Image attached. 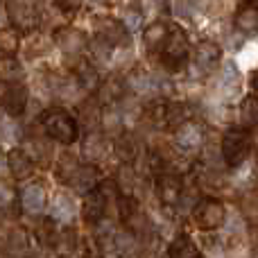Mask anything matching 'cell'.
<instances>
[{
  "label": "cell",
  "instance_id": "cell-1",
  "mask_svg": "<svg viewBox=\"0 0 258 258\" xmlns=\"http://www.w3.org/2000/svg\"><path fill=\"white\" fill-rule=\"evenodd\" d=\"M41 125H43L45 134H48L50 138H54V141H59V143H66V145L75 143L77 136H80L77 120L66 109L52 107V109H48V111H43L41 113Z\"/></svg>",
  "mask_w": 258,
  "mask_h": 258
},
{
  "label": "cell",
  "instance_id": "cell-2",
  "mask_svg": "<svg viewBox=\"0 0 258 258\" xmlns=\"http://www.w3.org/2000/svg\"><path fill=\"white\" fill-rule=\"evenodd\" d=\"M159 57H161V63L172 73H179L188 63V59H190V43H188V36L181 27L177 25L170 27V34L165 39L163 48H161Z\"/></svg>",
  "mask_w": 258,
  "mask_h": 258
},
{
  "label": "cell",
  "instance_id": "cell-3",
  "mask_svg": "<svg viewBox=\"0 0 258 258\" xmlns=\"http://www.w3.org/2000/svg\"><path fill=\"white\" fill-rule=\"evenodd\" d=\"M249 136L242 129H231L222 138V156L229 168H238L249 156Z\"/></svg>",
  "mask_w": 258,
  "mask_h": 258
},
{
  "label": "cell",
  "instance_id": "cell-4",
  "mask_svg": "<svg viewBox=\"0 0 258 258\" xmlns=\"http://www.w3.org/2000/svg\"><path fill=\"white\" fill-rule=\"evenodd\" d=\"M192 218H195V224L202 229V231H213L227 218V211H224V204L215 197H204L200 200V204L192 211Z\"/></svg>",
  "mask_w": 258,
  "mask_h": 258
},
{
  "label": "cell",
  "instance_id": "cell-5",
  "mask_svg": "<svg viewBox=\"0 0 258 258\" xmlns=\"http://www.w3.org/2000/svg\"><path fill=\"white\" fill-rule=\"evenodd\" d=\"M7 16L12 21L14 30L30 32L36 27V9L32 0H9L7 3Z\"/></svg>",
  "mask_w": 258,
  "mask_h": 258
},
{
  "label": "cell",
  "instance_id": "cell-6",
  "mask_svg": "<svg viewBox=\"0 0 258 258\" xmlns=\"http://www.w3.org/2000/svg\"><path fill=\"white\" fill-rule=\"evenodd\" d=\"M104 211H107V190L102 186H98L91 192H86L84 202H82V218H84V222L98 224L104 218Z\"/></svg>",
  "mask_w": 258,
  "mask_h": 258
},
{
  "label": "cell",
  "instance_id": "cell-7",
  "mask_svg": "<svg viewBox=\"0 0 258 258\" xmlns=\"http://www.w3.org/2000/svg\"><path fill=\"white\" fill-rule=\"evenodd\" d=\"M118 209H120L122 224H125L132 233H138L141 229L147 227L145 215H143V211H141V204H138V200L134 195H122L120 200H118Z\"/></svg>",
  "mask_w": 258,
  "mask_h": 258
},
{
  "label": "cell",
  "instance_id": "cell-8",
  "mask_svg": "<svg viewBox=\"0 0 258 258\" xmlns=\"http://www.w3.org/2000/svg\"><path fill=\"white\" fill-rule=\"evenodd\" d=\"M156 192H159V200L163 202L165 206H172L179 202L181 197V177L174 172H163L156 174Z\"/></svg>",
  "mask_w": 258,
  "mask_h": 258
},
{
  "label": "cell",
  "instance_id": "cell-9",
  "mask_svg": "<svg viewBox=\"0 0 258 258\" xmlns=\"http://www.w3.org/2000/svg\"><path fill=\"white\" fill-rule=\"evenodd\" d=\"M98 179H100L98 168L89 163V165H84V168L73 170V174L68 177V186H71L75 192L86 195V192H91L93 188H98Z\"/></svg>",
  "mask_w": 258,
  "mask_h": 258
},
{
  "label": "cell",
  "instance_id": "cell-10",
  "mask_svg": "<svg viewBox=\"0 0 258 258\" xmlns=\"http://www.w3.org/2000/svg\"><path fill=\"white\" fill-rule=\"evenodd\" d=\"M7 168H9V174H12L16 181H23V179H27L32 174L34 165H32V159L25 154V152L14 147V150H9V154H7Z\"/></svg>",
  "mask_w": 258,
  "mask_h": 258
},
{
  "label": "cell",
  "instance_id": "cell-11",
  "mask_svg": "<svg viewBox=\"0 0 258 258\" xmlns=\"http://www.w3.org/2000/svg\"><path fill=\"white\" fill-rule=\"evenodd\" d=\"M95 93H98L100 104H113L122 98V93H125V82H122L118 75H109L107 80L100 84V89L95 91Z\"/></svg>",
  "mask_w": 258,
  "mask_h": 258
},
{
  "label": "cell",
  "instance_id": "cell-12",
  "mask_svg": "<svg viewBox=\"0 0 258 258\" xmlns=\"http://www.w3.org/2000/svg\"><path fill=\"white\" fill-rule=\"evenodd\" d=\"M174 141H177V145L183 147V150H192V147H197L202 143V129H200V125H195L192 120L179 125L177 129H174Z\"/></svg>",
  "mask_w": 258,
  "mask_h": 258
},
{
  "label": "cell",
  "instance_id": "cell-13",
  "mask_svg": "<svg viewBox=\"0 0 258 258\" xmlns=\"http://www.w3.org/2000/svg\"><path fill=\"white\" fill-rule=\"evenodd\" d=\"M73 73H75L80 86H84V89H89V91H98L100 84H102L100 75H98V68H95L93 63L84 61V59H80V61L73 66Z\"/></svg>",
  "mask_w": 258,
  "mask_h": 258
},
{
  "label": "cell",
  "instance_id": "cell-14",
  "mask_svg": "<svg viewBox=\"0 0 258 258\" xmlns=\"http://www.w3.org/2000/svg\"><path fill=\"white\" fill-rule=\"evenodd\" d=\"M168 258H202L200 249H197L195 240L186 233L177 236L168 247Z\"/></svg>",
  "mask_w": 258,
  "mask_h": 258
},
{
  "label": "cell",
  "instance_id": "cell-15",
  "mask_svg": "<svg viewBox=\"0 0 258 258\" xmlns=\"http://www.w3.org/2000/svg\"><path fill=\"white\" fill-rule=\"evenodd\" d=\"M25 107H27V89L23 84H12L9 86L7 102H5V111L12 118H16L25 111Z\"/></svg>",
  "mask_w": 258,
  "mask_h": 258
},
{
  "label": "cell",
  "instance_id": "cell-16",
  "mask_svg": "<svg viewBox=\"0 0 258 258\" xmlns=\"http://www.w3.org/2000/svg\"><path fill=\"white\" fill-rule=\"evenodd\" d=\"M168 34H170V27L165 25V23L159 21V23H152V25L143 32V41H145V45H147L150 52H154V50L156 52H161V48H163Z\"/></svg>",
  "mask_w": 258,
  "mask_h": 258
},
{
  "label": "cell",
  "instance_id": "cell-17",
  "mask_svg": "<svg viewBox=\"0 0 258 258\" xmlns=\"http://www.w3.org/2000/svg\"><path fill=\"white\" fill-rule=\"evenodd\" d=\"M100 39L109 45H120V43H127V30L122 23L118 21H102L100 25Z\"/></svg>",
  "mask_w": 258,
  "mask_h": 258
},
{
  "label": "cell",
  "instance_id": "cell-18",
  "mask_svg": "<svg viewBox=\"0 0 258 258\" xmlns=\"http://www.w3.org/2000/svg\"><path fill=\"white\" fill-rule=\"evenodd\" d=\"M220 57H222L220 48L215 43H211V41H202V43L195 48V61H197V66H202L204 71L213 68L215 63L220 61Z\"/></svg>",
  "mask_w": 258,
  "mask_h": 258
},
{
  "label": "cell",
  "instance_id": "cell-19",
  "mask_svg": "<svg viewBox=\"0 0 258 258\" xmlns=\"http://www.w3.org/2000/svg\"><path fill=\"white\" fill-rule=\"evenodd\" d=\"M23 209L30 211V213H36V211H41L45 206V190L41 183H32V186H27L25 190H23Z\"/></svg>",
  "mask_w": 258,
  "mask_h": 258
},
{
  "label": "cell",
  "instance_id": "cell-20",
  "mask_svg": "<svg viewBox=\"0 0 258 258\" xmlns=\"http://www.w3.org/2000/svg\"><path fill=\"white\" fill-rule=\"evenodd\" d=\"M116 247H118V254H120V258H138V256H141L136 233H132V231H120V233H118V236H116Z\"/></svg>",
  "mask_w": 258,
  "mask_h": 258
},
{
  "label": "cell",
  "instance_id": "cell-21",
  "mask_svg": "<svg viewBox=\"0 0 258 258\" xmlns=\"http://www.w3.org/2000/svg\"><path fill=\"white\" fill-rule=\"evenodd\" d=\"M236 25L240 27L242 32H251V34H256L258 32V9L249 7V5L242 7L236 16Z\"/></svg>",
  "mask_w": 258,
  "mask_h": 258
},
{
  "label": "cell",
  "instance_id": "cell-22",
  "mask_svg": "<svg viewBox=\"0 0 258 258\" xmlns=\"http://www.w3.org/2000/svg\"><path fill=\"white\" fill-rule=\"evenodd\" d=\"M240 120L247 127L258 125V95H247L240 102Z\"/></svg>",
  "mask_w": 258,
  "mask_h": 258
},
{
  "label": "cell",
  "instance_id": "cell-23",
  "mask_svg": "<svg viewBox=\"0 0 258 258\" xmlns=\"http://www.w3.org/2000/svg\"><path fill=\"white\" fill-rule=\"evenodd\" d=\"M18 45H21V39H18V32L14 27L0 30V57H12L18 50Z\"/></svg>",
  "mask_w": 258,
  "mask_h": 258
},
{
  "label": "cell",
  "instance_id": "cell-24",
  "mask_svg": "<svg viewBox=\"0 0 258 258\" xmlns=\"http://www.w3.org/2000/svg\"><path fill=\"white\" fill-rule=\"evenodd\" d=\"M80 111H82V120L86 122V127H89V129H93L98 122H102L100 102H95V100H86V102L80 107Z\"/></svg>",
  "mask_w": 258,
  "mask_h": 258
},
{
  "label": "cell",
  "instance_id": "cell-25",
  "mask_svg": "<svg viewBox=\"0 0 258 258\" xmlns=\"http://www.w3.org/2000/svg\"><path fill=\"white\" fill-rule=\"evenodd\" d=\"M57 41L61 43L63 50H77V48H82V45H84V36H82L77 30H71V27L59 32Z\"/></svg>",
  "mask_w": 258,
  "mask_h": 258
},
{
  "label": "cell",
  "instance_id": "cell-26",
  "mask_svg": "<svg viewBox=\"0 0 258 258\" xmlns=\"http://www.w3.org/2000/svg\"><path fill=\"white\" fill-rule=\"evenodd\" d=\"M23 75L21 66H18L16 61H14L12 57H3L0 59V77H3L5 82H12V80H18V77Z\"/></svg>",
  "mask_w": 258,
  "mask_h": 258
},
{
  "label": "cell",
  "instance_id": "cell-27",
  "mask_svg": "<svg viewBox=\"0 0 258 258\" xmlns=\"http://www.w3.org/2000/svg\"><path fill=\"white\" fill-rule=\"evenodd\" d=\"M118 154L122 156L125 161H132L136 156V145H134L132 136H118Z\"/></svg>",
  "mask_w": 258,
  "mask_h": 258
},
{
  "label": "cell",
  "instance_id": "cell-28",
  "mask_svg": "<svg viewBox=\"0 0 258 258\" xmlns=\"http://www.w3.org/2000/svg\"><path fill=\"white\" fill-rule=\"evenodd\" d=\"M71 209H73L71 200H66V195H59V197H57V202H54V206H52L54 218L68 220V218H71Z\"/></svg>",
  "mask_w": 258,
  "mask_h": 258
},
{
  "label": "cell",
  "instance_id": "cell-29",
  "mask_svg": "<svg viewBox=\"0 0 258 258\" xmlns=\"http://www.w3.org/2000/svg\"><path fill=\"white\" fill-rule=\"evenodd\" d=\"M57 5L63 12H77L82 7V0H57Z\"/></svg>",
  "mask_w": 258,
  "mask_h": 258
},
{
  "label": "cell",
  "instance_id": "cell-30",
  "mask_svg": "<svg viewBox=\"0 0 258 258\" xmlns=\"http://www.w3.org/2000/svg\"><path fill=\"white\" fill-rule=\"evenodd\" d=\"M9 82H5L3 77H0V107H5V102H7V95H9Z\"/></svg>",
  "mask_w": 258,
  "mask_h": 258
},
{
  "label": "cell",
  "instance_id": "cell-31",
  "mask_svg": "<svg viewBox=\"0 0 258 258\" xmlns=\"http://www.w3.org/2000/svg\"><path fill=\"white\" fill-rule=\"evenodd\" d=\"M7 202H9V190L5 186H0V206L7 204Z\"/></svg>",
  "mask_w": 258,
  "mask_h": 258
},
{
  "label": "cell",
  "instance_id": "cell-32",
  "mask_svg": "<svg viewBox=\"0 0 258 258\" xmlns=\"http://www.w3.org/2000/svg\"><path fill=\"white\" fill-rule=\"evenodd\" d=\"M129 23H132V27L141 25V16H136V14H132V16H129Z\"/></svg>",
  "mask_w": 258,
  "mask_h": 258
},
{
  "label": "cell",
  "instance_id": "cell-33",
  "mask_svg": "<svg viewBox=\"0 0 258 258\" xmlns=\"http://www.w3.org/2000/svg\"><path fill=\"white\" fill-rule=\"evenodd\" d=\"M251 86H254V89L258 91V71L254 73V75H251Z\"/></svg>",
  "mask_w": 258,
  "mask_h": 258
}]
</instances>
